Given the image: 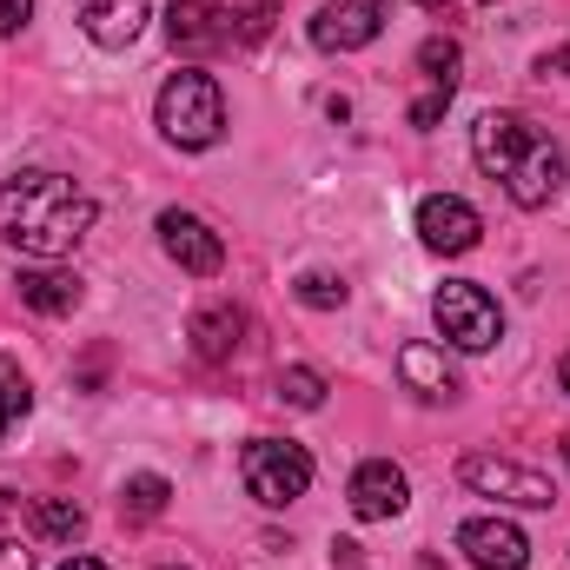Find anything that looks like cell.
<instances>
[{"label":"cell","instance_id":"cb8c5ba5","mask_svg":"<svg viewBox=\"0 0 570 570\" xmlns=\"http://www.w3.org/2000/svg\"><path fill=\"white\" fill-rule=\"evenodd\" d=\"M298 305H312V312H338L345 305V279L338 273H298Z\"/></svg>","mask_w":570,"mask_h":570},{"label":"cell","instance_id":"f1b7e54d","mask_svg":"<svg viewBox=\"0 0 570 570\" xmlns=\"http://www.w3.org/2000/svg\"><path fill=\"white\" fill-rule=\"evenodd\" d=\"M60 570H107V564H100V558H67Z\"/></svg>","mask_w":570,"mask_h":570},{"label":"cell","instance_id":"9a60e30c","mask_svg":"<svg viewBox=\"0 0 570 570\" xmlns=\"http://www.w3.org/2000/svg\"><path fill=\"white\" fill-rule=\"evenodd\" d=\"M94 47H134L146 27V0H73Z\"/></svg>","mask_w":570,"mask_h":570},{"label":"cell","instance_id":"8fae6325","mask_svg":"<svg viewBox=\"0 0 570 570\" xmlns=\"http://www.w3.org/2000/svg\"><path fill=\"white\" fill-rule=\"evenodd\" d=\"M531 146H538V134H531L518 114H478V127H471V159H478L491 179H511V166H518Z\"/></svg>","mask_w":570,"mask_h":570},{"label":"cell","instance_id":"7c38bea8","mask_svg":"<svg viewBox=\"0 0 570 570\" xmlns=\"http://www.w3.org/2000/svg\"><path fill=\"white\" fill-rule=\"evenodd\" d=\"M166 40H173L179 53H213V47H233L226 0H173V7H166Z\"/></svg>","mask_w":570,"mask_h":570},{"label":"cell","instance_id":"f546056e","mask_svg":"<svg viewBox=\"0 0 570 570\" xmlns=\"http://www.w3.org/2000/svg\"><path fill=\"white\" fill-rule=\"evenodd\" d=\"M558 385H564V392H570V352H564V365H558Z\"/></svg>","mask_w":570,"mask_h":570},{"label":"cell","instance_id":"ac0fdd59","mask_svg":"<svg viewBox=\"0 0 570 570\" xmlns=\"http://www.w3.org/2000/svg\"><path fill=\"white\" fill-rule=\"evenodd\" d=\"M27 412H33V385H27V372H20V365L0 352V438L20 425Z\"/></svg>","mask_w":570,"mask_h":570},{"label":"cell","instance_id":"7a4b0ae2","mask_svg":"<svg viewBox=\"0 0 570 570\" xmlns=\"http://www.w3.org/2000/svg\"><path fill=\"white\" fill-rule=\"evenodd\" d=\"M159 134L179 146V153H206V146L226 134V94H219V80L213 73H199V67H179L166 87H159Z\"/></svg>","mask_w":570,"mask_h":570},{"label":"cell","instance_id":"9c48e42d","mask_svg":"<svg viewBox=\"0 0 570 570\" xmlns=\"http://www.w3.org/2000/svg\"><path fill=\"white\" fill-rule=\"evenodd\" d=\"M478 233H484V219H478L471 199H458V193H431V199H419V239H425L431 253H471Z\"/></svg>","mask_w":570,"mask_h":570},{"label":"cell","instance_id":"30bf717a","mask_svg":"<svg viewBox=\"0 0 570 570\" xmlns=\"http://www.w3.org/2000/svg\"><path fill=\"white\" fill-rule=\"evenodd\" d=\"M458 551L478 570H524L531 564V544L511 518H464L458 524Z\"/></svg>","mask_w":570,"mask_h":570},{"label":"cell","instance_id":"603a6c76","mask_svg":"<svg viewBox=\"0 0 570 570\" xmlns=\"http://www.w3.org/2000/svg\"><path fill=\"white\" fill-rule=\"evenodd\" d=\"M419 67L438 80V94H451V87H458V67H464V53H458V40H425V47H419Z\"/></svg>","mask_w":570,"mask_h":570},{"label":"cell","instance_id":"6da1fadb","mask_svg":"<svg viewBox=\"0 0 570 570\" xmlns=\"http://www.w3.org/2000/svg\"><path fill=\"white\" fill-rule=\"evenodd\" d=\"M94 233V193L73 186L67 173H47V166H27L0 186V239L40 266L53 259H73V246Z\"/></svg>","mask_w":570,"mask_h":570},{"label":"cell","instance_id":"d6a6232c","mask_svg":"<svg viewBox=\"0 0 570 570\" xmlns=\"http://www.w3.org/2000/svg\"><path fill=\"white\" fill-rule=\"evenodd\" d=\"M159 570H186V564H159Z\"/></svg>","mask_w":570,"mask_h":570},{"label":"cell","instance_id":"277c9868","mask_svg":"<svg viewBox=\"0 0 570 570\" xmlns=\"http://www.w3.org/2000/svg\"><path fill=\"white\" fill-rule=\"evenodd\" d=\"M431 318H438L444 345H458V352H491V345L504 338V312H498V298H491L484 285H471V279L438 285V292H431Z\"/></svg>","mask_w":570,"mask_h":570},{"label":"cell","instance_id":"d6986e66","mask_svg":"<svg viewBox=\"0 0 570 570\" xmlns=\"http://www.w3.org/2000/svg\"><path fill=\"white\" fill-rule=\"evenodd\" d=\"M166 498H173V484H166L159 471H140V478L120 484V511H127V518H159Z\"/></svg>","mask_w":570,"mask_h":570},{"label":"cell","instance_id":"ba28073f","mask_svg":"<svg viewBox=\"0 0 570 570\" xmlns=\"http://www.w3.org/2000/svg\"><path fill=\"white\" fill-rule=\"evenodd\" d=\"M345 498H352V518H358V524H385V518H399V511L412 504V484H405V471H399L392 458H365V464L352 471Z\"/></svg>","mask_w":570,"mask_h":570},{"label":"cell","instance_id":"4fadbf2b","mask_svg":"<svg viewBox=\"0 0 570 570\" xmlns=\"http://www.w3.org/2000/svg\"><path fill=\"white\" fill-rule=\"evenodd\" d=\"M246 332H253V318H246L239 305H226V298H219V305H199L193 325H186V338H193V352H199L206 365H226V358L246 345Z\"/></svg>","mask_w":570,"mask_h":570},{"label":"cell","instance_id":"3957f363","mask_svg":"<svg viewBox=\"0 0 570 570\" xmlns=\"http://www.w3.org/2000/svg\"><path fill=\"white\" fill-rule=\"evenodd\" d=\"M239 478L266 511H285V504H298L312 491V451L292 444V438H253L239 451Z\"/></svg>","mask_w":570,"mask_h":570},{"label":"cell","instance_id":"1f68e13d","mask_svg":"<svg viewBox=\"0 0 570 570\" xmlns=\"http://www.w3.org/2000/svg\"><path fill=\"white\" fill-rule=\"evenodd\" d=\"M419 7H444V0H419Z\"/></svg>","mask_w":570,"mask_h":570},{"label":"cell","instance_id":"44dd1931","mask_svg":"<svg viewBox=\"0 0 570 570\" xmlns=\"http://www.w3.org/2000/svg\"><path fill=\"white\" fill-rule=\"evenodd\" d=\"M33 524H40L47 538H67V544H73V538L87 531V511H80L73 498H40V504H33Z\"/></svg>","mask_w":570,"mask_h":570},{"label":"cell","instance_id":"5b68a950","mask_svg":"<svg viewBox=\"0 0 570 570\" xmlns=\"http://www.w3.org/2000/svg\"><path fill=\"white\" fill-rule=\"evenodd\" d=\"M458 484H464V491H478V498L518 504V511H551V504H558V484H551L544 471L511 464V458H498V451H471V458L458 464Z\"/></svg>","mask_w":570,"mask_h":570},{"label":"cell","instance_id":"4dcf8cb0","mask_svg":"<svg viewBox=\"0 0 570 570\" xmlns=\"http://www.w3.org/2000/svg\"><path fill=\"white\" fill-rule=\"evenodd\" d=\"M564 464H570V431H564Z\"/></svg>","mask_w":570,"mask_h":570},{"label":"cell","instance_id":"5bb4252c","mask_svg":"<svg viewBox=\"0 0 570 570\" xmlns=\"http://www.w3.org/2000/svg\"><path fill=\"white\" fill-rule=\"evenodd\" d=\"M558 186H564V153H558L551 140H538L518 166H511V179H504V193H511L524 213L551 206V199H558Z\"/></svg>","mask_w":570,"mask_h":570},{"label":"cell","instance_id":"ffe728a7","mask_svg":"<svg viewBox=\"0 0 570 570\" xmlns=\"http://www.w3.org/2000/svg\"><path fill=\"white\" fill-rule=\"evenodd\" d=\"M279 405H292V412H318V405H325V379H318L312 365H285L279 372Z\"/></svg>","mask_w":570,"mask_h":570},{"label":"cell","instance_id":"8992f818","mask_svg":"<svg viewBox=\"0 0 570 570\" xmlns=\"http://www.w3.org/2000/svg\"><path fill=\"white\" fill-rule=\"evenodd\" d=\"M159 246H166V259H173L179 273H193V279H213V273L226 266L219 233H213L199 213H179V206H166V213H159Z\"/></svg>","mask_w":570,"mask_h":570},{"label":"cell","instance_id":"484cf974","mask_svg":"<svg viewBox=\"0 0 570 570\" xmlns=\"http://www.w3.org/2000/svg\"><path fill=\"white\" fill-rule=\"evenodd\" d=\"M33 20V0H0V33H20Z\"/></svg>","mask_w":570,"mask_h":570},{"label":"cell","instance_id":"7402d4cb","mask_svg":"<svg viewBox=\"0 0 570 570\" xmlns=\"http://www.w3.org/2000/svg\"><path fill=\"white\" fill-rule=\"evenodd\" d=\"M226 20H233V40L239 47H259L266 27H273V0H226Z\"/></svg>","mask_w":570,"mask_h":570},{"label":"cell","instance_id":"83f0119b","mask_svg":"<svg viewBox=\"0 0 570 570\" xmlns=\"http://www.w3.org/2000/svg\"><path fill=\"white\" fill-rule=\"evenodd\" d=\"M0 570H27V551L20 544H0Z\"/></svg>","mask_w":570,"mask_h":570},{"label":"cell","instance_id":"4316f807","mask_svg":"<svg viewBox=\"0 0 570 570\" xmlns=\"http://www.w3.org/2000/svg\"><path fill=\"white\" fill-rule=\"evenodd\" d=\"M538 73H570V47H558V53H544V60H538Z\"/></svg>","mask_w":570,"mask_h":570},{"label":"cell","instance_id":"2e32d148","mask_svg":"<svg viewBox=\"0 0 570 570\" xmlns=\"http://www.w3.org/2000/svg\"><path fill=\"white\" fill-rule=\"evenodd\" d=\"M13 285H20V305H33L47 318H60V312L80 305V273H60V266H27Z\"/></svg>","mask_w":570,"mask_h":570},{"label":"cell","instance_id":"d4e9b609","mask_svg":"<svg viewBox=\"0 0 570 570\" xmlns=\"http://www.w3.org/2000/svg\"><path fill=\"white\" fill-rule=\"evenodd\" d=\"M444 107H451V94H425V100L412 107V127H438V120H444Z\"/></svg>","mask_w":570,"mask_h":570},{"label":"cell","instance_id":"52a82bcc","mask_svg":"<svg viewBox=\"0 0 570 570\" xmlns=\"http://www.w3.org/2000/svg\"><path fill=\"white\" fill-rule=\"evenodd\" d=\"M385 33V0H325L312 13V47L325 53H358Z\"/></svg>","mask_w":570,"mask_h":570},{"label":"cell","instance_id":"e0dca14e","mask_svg":"<svg viewBox=\"0 0 570 570\" xmlns=\"http://www.w3.org/2000/svg\"><path fill=\"white\" fill-rule=\"evenodd\" d=\"M399 372H405V385H412L419 399H458V379H451L444 352L425 345V338H412V345L399 352Z\"/></svg>","mask_w":570,"mask_h":570}]
</instances>
